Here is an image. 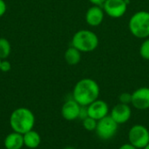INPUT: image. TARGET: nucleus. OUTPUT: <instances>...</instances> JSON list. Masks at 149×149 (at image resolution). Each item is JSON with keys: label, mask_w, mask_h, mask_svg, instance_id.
Masks as SVG:
<instances>
[{"label": "nucleus", "mask_w": 149, "mask_h": 149, "mask_svg": "<svg viewBox=\"0 0 149 149\" xmlns=\"http://www.w3.org/2000/svg\"><path fill=\"white\" fill-rule=\"evenodd\" d=\"M100 88L99 84L91 78L79 80L72 90V99L81 107H87L99 99Z\"/></svg>", "instance_id": "nucleus-1"}, {"label": "nucleus", "mask_w": 149, "mask_h": 149, "mask_svg": "<svg viewBox=\"0 0 149 149\" xmlns=\"http://www.w3.org/2000/svg\"><path fill=\"white\" fill-rule=\"evenodd\" d=\"M10 126L12 131L24 134L35 126V115L26 107L16 108L10 116Z\"/></svg>", "instance_id": "nucleus-2"}, {"label": "nucleus", "mask_w": 149, "mask_h": 149, "mask_svg": "<svg viewBox=\"0 0 149 149\" xmlns=\"http://www.w3.org/2000/svg\"><path fill=\"white\" fill-rule=\"evenodd\" d=\"M71 44L72 46L81 52H92L99 46L100 40L98 35L94 31L82 29L73 34Z\"/></svg>", "instance_id": "nucleus-3"}, {"label": "nucleus", "mask_w": 149, "mask_h": 149, "mask_svg": "<svg viewBox=\"0 0 149 149\" xmlns=\"http://www.w3.org/2000/svg\"><path fill=\"white\" fill-rule=\"evenodd\" d=\"M128 29L137 38H149V11L139 10L134 13L128 21Z\"/></svg>", "instance_id": "nucleus-4"}, {"label": "nucleus", "mask_w": 149, "mask_h": 149, "mask_svg": "<svg viewBox=\"0 0 149 149\" xmlns=\"http://www.w3.org/2000/svg\"><path fill=\"white\" fill-rule=\"evenodd\" d=\"M119 124L110 116L107 115L105 118L98 120L95 129L96 135L102 141H109L113 139L118 132Z\"/></svg>", "instance_id": "nucleus-5"}, {"label": "nucleus", "mask_w": 149, "mask_h": 149, "mask_svg": "<svg viewBox=\"0 0 149 149\" xmlns=\"http://www.w3.org/2000/svg\"><path fill=\"white\" fill-rule=\"evenodd\" d=\"M128 141L138 149H143L149 143V130L143 125H134L128 132Z\"/></svg>", "instance_id": "nucleus-6"}, {"label": "nucleus", "mask_w": 149, "mask_h": 149, "mask_svg": "<svg viewBox=\"0 0 149 149\" xmlns=\"http://www.w3.org/2000/svg\"><path fill=\"white\" fill-rule=\"evenodd\" d=\"M127 0H107L102 5L105 14L112 18L123 17L127 10Z\"/></svg>", "instance_id": "nucleus-7"}, {"label": "nucleus", "mask_w": 149, "mask_h": 149, "mask_svg": "<svg viewBox=\"0 0 149 149\" xmlns=\"http://www.w3.org/2000/svg\"><path fill=\"white\" fill-rule=\"evenodd\" d=\"M131 105L141 111L149 109V87L142 86L134 90L132 93Z\"/></svg>", "instance_id": "nucleus-8"}, {"label": "nucleus", "mask_w": 149, "mask_h": 149, "mask_svg": "<svg viewBox=\"0 0 149 149\" xmlns=\"http://www.w3.org/2000/svg\"><path fill=\"white\" fill-rule=\"evenodd\" d=\"M88 116L96 120H100L106 116L109 115V106L108 104L103 100H96L93 103H91L89 106L86 107Z\"/></svg>", "instance_id": "nucleus-9"}, {"label": "nucleus", "mask_w": 149, "mask_h": 149, "mask_svg": "<svg viewBox=\"0 0 149 149\" xmlns=\"http://www.w3.org/2000/svg\"><path fill=\"white\" fill-rule=\"evenodd\" d=\"M119 125L127 123L132 116V109L129 105L119 103L115 105L109 114Z\"/></svg>", "instance_id": "nucleus-10"}, {"label": "nucleus", "mask_w": 149, "mask_h": 149, "mask_svg": "<svg viewBox=\"0 0 149 149\" xmlns=\"http://www.w3.org/2000/svg\"><path fill=\"white\" fill-rule=\"evenodd\" d=\"M105 11L101 6L92 5L86 12L85 19L86 24L92 27H97L100 25L105 17Z\"/></svg>", "instance_id": "nucleus-11"}, {"label": "nucleus", "mask_w": 149, "mask_h": 149, "mask_svg": "<svg viewBox=\"0 0 149 149\" xmlns=\"http://www.w3.org/2000/svg\"><path fill=\"white\" fill-rule=\"evenodd\" d=\"M80 109L81 106L73 99H71L63 104L61 107V115L66 120H75L79 118Z\"/></svg>", "instance_id": "nucleus-12"}, {"label": "nucleus", "mask_w": 149, "mask_h": 149, "mask_svg": "<svg viewBox=\"0 0 149 149\" xmlns=\"http://www.w3.org/2000/svg\"><path fill=\"white\" fill-rule=\"evenodd\" d=\"M3 145L6 149H22L24 146L23 134L12 131L5 137Z\"/></svg>", "instance_id": "nucleus-13"}, {"label": "nucleus", "mask_w": 149, "mask_h": 149, "mask_svg": "<svg viewBox=\"0 0 149 149\" xmlns=\"http://www.w3.org/2000/svg\"><path fill=\"white\" fill-rule=\"evenodd\" d=\"M24 137V147L30 149H35L39 147L41 143V136L40 134L36 132L35 130H31L24 134H23Z\"/></svg>", "instance_id": "nucleus-14"}, {"label": "nucleus", "mask_w": 149, "mask_h": 149, "mask_svg": "<svg viewBox=\"0 0 149 149\" xmlns=\"http://www.w3.org/2000/svg\"><path fill=\"white\" fill-rule=\"evenodd\" d=\"M81 54H82L81 52H79L78 49L71 45L65 52L64 58H65V62L69 65H76L79 64L81 61V57H82Z\"/></svg>", "instance_id": "nucleus-15"}, {"label": "nucleus", "mask_w": 149, "mask_h": 149, "mask_svg": "<svg viewBox=\"0 0 149 149\" xmlns=\"http://www.w3.org/2000/svg\"><path fill=\"white\" fill-rule=\"evenodd\" d=\"M11 52V45L8 39L0 38V59H6Z\"/></svg>", "instance_id": "nucleus-16"}, {"label": "nucleus", "mask_w": 149, "mask_h": 149, "mask_svg": "<svg viewBox=\"0 0 149 149\" xmlns=\"http://www.w3.org/2000/svg\"><path fill=\"white\" fill-rule=\"evenodd\" d=\"M97 123H98V120H94L89 116L82 120V126H83L84 129H86L88 132L95 131L96 127H97Z\"/></svg>", "instance_id": "nucleus-17"}, {"label": "nucleus", "mask_w": 149, "mask_h": 149, "mask_svg": "<svg viewBox=\"0 0 149 149\" xmlns=\"http://www.w3.org/2000/svg\"><path fill=\"white\" fill-rule=\"evenodd\" d=\"M139 53L143 59L149 60V38H145L143 42L141 44Z\"/></svg>", "instance_id": "nucleus-18"}, {"label": "nucleus", "mask_w": 149, "mask_h": 149, "mask_svg": "<svg viewBox=\"0 0 149 149\" xmlns=\"http://www.w3.org/2000/svg\"><path fill=\"white\" fill-rule=\"evenodd\" d=\"M119 101L121 104H126V105H130L132 103V93H122L119 96Z\"/></svg>", "instance_id": "nucleus-19"}, {"label": "nucleus", "mask_w": 149, "mask_h": 149, "mask_svg": "<svg viewBox=\"0 0 149 149\" xmlns=\"http://www.w3.org/2000/svg\"><path fill=\"white\" fill-rule=\"evenodd\" d=\"M11 69V64L7 59H2L0 63V72H8Z\"/></svg>", "instance_id": "nucleus-20"}, {"label": "nucleus", "mask_w": 149, "mask_h": 149, "mask_svg": "<svg viewBox=\"0 0 149 149\" xmlns=\"http://www.w3.org/2000/svg\"><path fill=\"white\" fill-rule=\"evenodd\" d=\"M7 10V5L4 0H0V17H3Z\"/></svg>", "instance_id": "nucleus-21"}, {"label": "nucleus", "mask_w": 149, "mask_h": 149, "mask_svg": "<svg viewBox=\"0 0 149 149\" xmlns=\"http://www.w3.org/2000/svg\"><path fill=\"white\" fill-rule=\"evenodd\" d=\"M107 0H89V2L93 4V5H97V6H101L104 4V3Z\"/></svg>", "instance_id": "nucleus-22"}, {"label": "nucleus", "mask_w": 149, "mask_h": 149, "mask_svg": "<svg viewBox=\"0 0 149 149\" xmlns=\"http://www.w3.org/2000/svg\"><path fill=\"white\" fill-rule=\"evenodd\" d=\"M119 149H138L136 148L135 147H134L132 144H130V143H126V144H123V145H121Z\"/></svg>", "instance_id": "nucleus-23"}, {"label": "nucleus", "mask_w": 149, "mask_h": 149, "mask_svg": "<svg viewBox=\"0 0 149 149\" xmlns=\"http://www.w3.org/2000/svg\"><path fill=\"white\" fill-rule=\"evenodd\" d=\"M64 149H75L73 147H65Z\"/></svg>", "instance_id": "nucleus-24"}, {"label": "nucleus", "mask_w": 149, "mask_h": 149, "mask_svg": "<svg viewBox=\"0 0 149 149\" xmlns=\"http://www.w3.org/2000/svg\"><path fill=\"white\" fill-rule=\"evenodd\" d=\"M143 149H149V143L148 144V145H147V146H146V147H145V148H144Z\"/></svg>", "instance_id": "nucleus-25"}, {"label": "nucleus", "mask_w": 149, "mask_h": 149, "mask_svg": "<svg viewBox=\"0 0 149 149\" xmlns=\"http://www.w3.org/2000/svg\"><path fill=\"white\" fill-rule=\"evenodd\" d=\"M0 63H1V59H0Z\"/></svg>", "instance_id": "nucleus-26"}]
</instances>
